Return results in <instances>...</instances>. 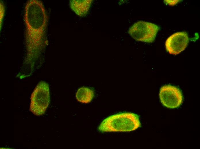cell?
<instances>
[{
	"label": "cell",
	"mask_w": 200,
	"mask_h": 149,
	"mask_svg": "<svg viewBox=\"0 0 200 149\" xmlns=\"http://www.w3.org/2000/svg\"><path fill=\"white\" fill-rule=\"evenodd\" d=\"M5 7L4 4L0 1V29L2 26V21L4 17L5 11Z\"/></svg>",
	"instance_id": "9"
},
{
	"label": "cell",
	"mask_w": 200,
	"mask_h": 149,
	"mask_svg": "<svg viewBox=\"0 0 200 149\" xmlns=\"http://www.w3.org/2000/svg\"><path fill=\"white\" fill-rule=\"evenodd\" d=\"M159 30L158 26L155 24L140 21L130 28L128 33L136 41L151 43L154 41Z\"/></svg>",
	"instance_id": "4"
},
{
	"label": "cell",
	"mask_w": 200,
	"mask_h": 149,
	"mask_svg": "<svg viewBox=\"0 0 200 149\" xmlns=\"http://www.w3.org/2000/svg\"><path fill=\"white\" fill-rule=\"evenodd\" d=\"M159 96L162 105L168 108H178L183 102V96L180 90L170 85L162 86L160 89Z\"/></svg>",
	"instance_id": "5"
},
{
	"label": "cell",
	"mask_w": 200,
	"mask_h": 149,
	"mask_svg": "<svg viewBox=\"0 0 200 149\" xmlns=\"http://www.w3.org/2000/svg\"><path fill=\"white\" fill-rule=\"evenodd\" d=\"M141 126L139 115L126 112L115 114L104 119L98 127L101 132H129Z\"/></svg>",
	"instance_id": "2"
},
{
	"label": "cell",
	"mask_w": 200,
	"mask_h": 149,
	"mask_svg": "<svg viewBox=\"0 0 200 149\" xmlns=\"http://www.w3.org/2000/svg\"><path fill=\"white\" fill-rule=\"evenodd\" d=\"M25 40L27 54L24 63L33 66L47 45L48 17L42 2L30 0L24 8Z\"/></svg>",
	"instance_id": "1"
},
{
	"label": "cell",
	"mask_w": 200,
	"mask_h": 149,
	"mask_svg": "<svg viewBox=\"0 0 200 149\" xmlns=\"http://www.w3.org/2000/svg\"><path fill=\"white\" fill-rule=\"evenodd\" d=\"M92 0H71L70 6L78 15L83 16L86 15L89 9Z\"/></svg>",
	"instance_id": "7"
},
{
	"label": "cell",
	"mask_w": 200,
	"mask_h": 149,
	"mask_svg": "<svg viewBox=\"0 0 200 149\" xmlns=\"http://www.w3.org/2000/svg\"><path fill=\"white\" fill-rule=\"evenodd\" d=\"M189 42V38L186 32H177L167 39L165 42L166 49L170 54L177 55L185 49Z\"/></svg>",
	"instance_id": "6"
},
{
	"label": "cell",
	"mask_w": 200,
	"mask_h": 149,
	"mask_svg": "<svg viewBox=\"0 0 200 149\" xmlns=\"http://www.w3.org/2000/svg\"><path fill=\"white\" fill-rule=\"evenodd\" d=\"M94 96V91L86 87L79 88L76 94V97L79 102L84 103H90Z\"/></svg>",
	"instance_id": "8"
},
{
	"label": "cell",
	"mask_w": 200,
	"mask_h": 149,
	"mask_svg": "<svg viewBox=\"0 0 200 149\" xmlns=\"http://www.w3.org/2000/svg\"><path fill=\"white\" fill-rule=\"evenodd\" d=\"M49 88L47 83L41 81L38 83L32 93L30 110L35 115H41L46 111L50 101Z\"/></svg>",
	"instance_id": "3"
}]
</instances>
